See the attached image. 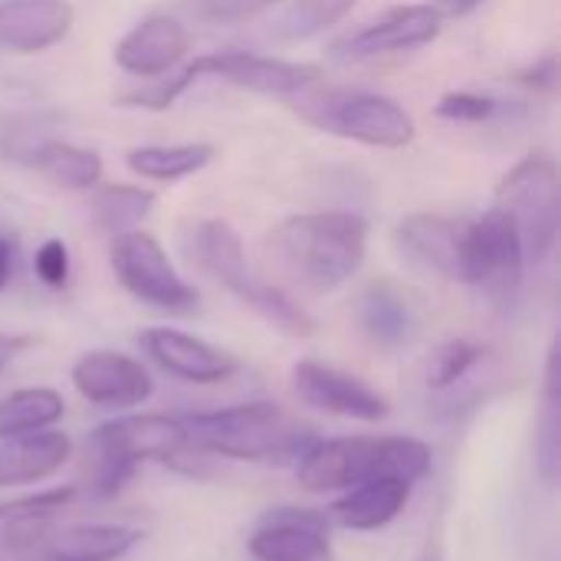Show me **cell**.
<instances>
[{"label": "cell", "mask_w": 561, "mask_h": 561, "mask_svg": "<svg viewBox=\"0 0 561 561\" xmlns=\"http://www.w3.org/2000/svg\"><path fill=\"white\" fill-rule=\"evenodd\" d=\"M191 447L263 467H296L316 444L319 431L276 401H243L220 411H194L178 417Z\"/></svg>", "instance_id": "cell-1"}, {"label": "cell", "mask_w": 561, "mask_h": 561, "mask_svg": "<svg viewBox=\"0 0 561 561\" xmlns=\"http://www.w3.org/2000/svg\"><path fill=\"white\" fill-rule=\"evenodd\" d=\"M266 250L279 270L306 293L342 289L368 256V220L352 210H309L279 220Z\"/></svg>", "instance_id": "cell-2"}, {"label": "cell", "mask_w": 561, "mask_h": 561, "mask_svg": "<svg viewBox=\"0 0 561 561\" xmlns=\"http://www.w3.org/2000/svg\"><path fill=\"white\" fill-rule=\"evenodd\" d=\"M181 250L191 260V266H197L214 283H220L230 296H237L250 312H256L276 332H283L289 339L316 335L312 316L289 293H283L279 286L266 283L253 273L247 250H243V240L227 220L197 217V220L184 224Z\"/></svg>", "instance_id": "cell-3"}, {"label": "cell", "mask_w": 561, "mask_h": 561, "mask_svg": "<svg viewBox=\"0 0 561 561\" xmlns=\"http://www.w3.org/2000/svg\"><path fill=\"white\" fill-rule=\"evenodd\" d=\"M431 467L434 450L417 437H319V444L296 463V480L306 493H345L381 477H398L414 486Z\"/></svg>", "instance_id": "cell-4"}, {"label": "cell", "mask_w": 561, "mask_h": 561, "mask_svg": "<svg viewBox=\"0 0 561 561\" xmlns=\"http://www.w3.org/2000/svg\"><path fill=\"white\" fill-rule=\"evenodd\" d=\"M299 118L325 135L348 138L368 148H408L417 138L414 115L391 95L368 89H332L322 82L289 99Z\"/></svg>", "instance_id": "cell-5"}, {"label": "cell", "mask_w": 561, "mask_h": 561, "mask_svg": "<svg viewBox=\"0 0 561 561\" xmlns=\"http://www.w3.org/2000/svg\"><path fill=\"white\" fill-rule=\"evenodd\" d=\"M187 447L184 427L168 414H122L99 424L89 434V450L95 457V473L89 493L95 500H112L141 463H171Z\"/></svg>", "instance_id": "cell-6"}, {"label": "cell", "mask_w": 561, "mask_h": 561, "mask_svg": "<svg viewBox=\"0 0 561 561\" xmlns=\"http://www.w3.org/2000/svg\"><path fill=\"white\" fill-rule=\"evenodd\" d=\"M496 210H503L523 240L526 263H546L559 243L561 194L559 164L549 151H533L496 187Z\"/></svg>", "instance_id": "cell-7"}, {"label": "cell", "mask_w": 561, "mask_h": 561, "mask_svg": "<svg viewBox=\"0 0 561 561\" xmlns=\"http://www.w3.org/2000/svg\"><path fill=\"white\" fill-rule=\"evenodd\" d=\"M526 253L516 233V224L503 210H486L483 217H467L460 237V266L457 283L486 293L493 302H513L523 276Z\"/></svg>", "instance_id": "cell-8"}, {"label": "cell", "mask_w": 561, "mask_h": 561, "mask_svg": "<svg viewBox=\"0 0 561 561\" xmlns=\"http://www.w3.org/2000/svg\"><path fill=\"white\" fill-rule=\"evenodd\" d=\"M108 263L115 279L122 283V289L158 309V312H171V316H187L201 306L197 289L174 270L168 250L158 243V237L145 233V230H125L112 237L108 247Z\"/></svg>", "instance_id": "cell-9"}, {"label": "cell", "mask_w": 561, "mask_h": 561, "mask_svg": "<svg viewBox=\"0 0 561 561\" xmlns=\"http://www.w3.org/2000/svg\"><path fill=\"white\" fill-rule=\"evenodd\" d=\"M444 30V16L434 3H404L391 7L381 16L362 23L332 43V56L342 62H365L378 56H398L431 46Z\"/></svg>", "instance_id": "cell-10"}, {"label": "cell", "mask_w": 561, "mask_h": 561, "mask_svg": "<svg viewBox=\"0 0 561 561\" xmlns=\"http://www.w3.org/2000/svg\"><path fill=\"white\" fill-rule=\"evenodd\" d=\"M197 76L220 79L233 89H247L270 99H293L306 92L309 85L322 82V69L316 62L283 59V56H263L250 49H224V53H204L194 59Z\"/></svg>", "instance_id": "cell-11"}, {"label": "cell", "mask_w": 561, "mask_h": 561, "mask_svg": "<svg viewBox=\"0 0 561 561\" xmlns=\"http://www.w3.org/2000/svg\"><path fill=\"white\" fill-rule=\"evenodd\" d=\"M293 388L309 408H319L345 421L381 424L391 414V404L378 388L322 358H299L293 365Z\"/></svg>", "instance_id": "cell-12"}, {"label": "cell", "mask_w": 561, "mask_h": 561, "mask_svg": "<svg viewBox=\"0 0 561 561\" xmlns=\"http://www.w3.org/2000/svg\"><path fill=\"white\" fill-rule=\"evenodd\" d=\"M247 549L256 561H335L325 510H270L253 526Z\"/></svg>", "instance_id": "cell-13"}, {"label": "cell", "mask_w": 561, "mask_h": 561, "mask_svg": "<svg viewBox=\"0 0 561 561\" xmlns=\"http://www.w3.org/2000/svg\"><path fill=\"white\" fill-rule=\"evenodd\" d=\"M69 381L79 391V398L108 411L138 408L154 394V381L148 368L138 358L112 348H95L79 355L69 371Z\"/></svg>", "instance_id": "cell-14"}, {"label": "cell", "mask_w": 561, "mask_h": 561, "mask_svg": "<svg viewBox=\"0 0 561 561\" xmlns=\"http://www.w3.org/2000/svg\"><path fill=\"white\" fill-rule=\"evenodd\" d=\"M141 348L161 371L191 385H220L240 371V362L230 352L181 329H145Z\"/></svg>", "instance_id": "cell-15"}, {"label": "cell", "mask_w": 561, "mask_h": 561, "mask_svg": "<svg viewBox=\"0 0 561 561\" xmlns=\"http://www.w3.org/2000/svg\"><path fill=\"white\" fill-rule=\"evenodd\" d=\"M463 224L467 217H447V214H431V210L408 214L394 227L391 243L411 266L457 283Z\"/></svg>", "instance_id": "cell-16"}, {"label": "cell", "mask_w": 561, "mask_h": 561, "mask_svg": "<svg viewBox=\"0 0 561 561\" xmlns=\"http://www.w3.org/2000/svg\"><path fill=\"white\" fill-rule=\"evenodd\" d=\"M191 36L181 20L168 13L145 16L115 43V62L122 72L135 79H158L168 76L187 56Z\"/></svg>", "instance_id": "cell-17"}, {"label": "cell", "mask_w": 561, "mask_h": 561, "mask_svg": "<svg viewBox=\"0 0 561 561\" xmlns=\"http://www.w3.org/2000/svg\"><path fill=\"white\" fill-rule=\"evenodd\" d=\"M76 10L69 0H0V49L43 53L69 36Z\"/></svg>", "instance_id": "cell-18"}, {"label": "cell", "mask_w": 561, "mask_h": 561, "mask_svg": "<svg viewBox=\"0 0 561 561\" xmlns=\"http://www.w3.org/2000/svg\"><path fill=\"white\" fill-rule=\"evenodd\" d=\"M414 486L398 480V477H381L362 486L345 490L329 510L332 529H348V533H378L391 526L411 503Z\"/></svg>", "instance_id": "cell-19"}, {"label": "cell", "mask_w": 561, "mask_h": 561, "mask_svg": "<svg viewBox=\"0 0 561 561\" xmlns=\"http://www.w3.org/2000/svg\"><path fill=\"white\" fill-rule=\"evenodd\" d=\"M69 457H72V440L56 427L0 437V490L43 483L56 477L69 463Z\"/></svg>", "instance_id": "cell-20"}, {"label": "cell", "mask_w": 561, "mask_h": 561, "mask_svg": "<svg viewBox=\"0 0 561 561\" xmlns=\"http://www.w3.org/2000/svg\"><path fill=\"white\" fill-rule=\"evenodd\" d=\"M76 500V486H53L0 506V546L10 552H33L46 542L62 510Z\"/></svg>", "instance_id": "cell-21"}, {"label": "cell", "mask_w": 561, "mask_h": 561, "mask_svg": "<svg viewBox=\"0 0 561 561\" xmlns=\"http://www.w3.org/2000/svg\"><path fill=\"white\" fill-rule=\"evenodd\" d=\"M355 319L362 335L378 345V348H401L411 342L414 329H417V316L414 306L408 302V296L391 286V283H371L355 306Z\"/></svg>", "instance_id": "cell-22"}, {"label": "cell", "mask_w": 561, "mask_h": 561, "mask_svg": "<svg viewBox=\"0 0 561 561\" xmlns=\"http://www.w3.org/2000/svg\"><path fill=\"white\" fill-rule=\"evenodd\" d=\"M26 161L43 178H49L53 184L69 187V191H92L95 184H102V171H105L95 148H82V145L62 141V138L36 141L30 148Z\"/></svg>", "instance_id": "cell-23"}, {"label": "cell", "mask_w": 561, "mask_h": 561, "mask_svg": "<svg viewBox=\"0 0 561 561\" xmlns=\"http://www.w3.org/2000/svg\"><path fill=\"white\" fill-rule=\"evenodd\" d=\"M217 158V148L207 141H187V145H141L125 151L128 171H135L145 181L174 184L197 171H204Z\"/></svg>", "instance_id": "cell-24"}, {"label": "cell", "mask_w": 561, "mask_h": 561, "mask_svg": "<svg viewBox=\"0 0 561 561\" xmlns=\"http://www.w3.org/2000/svg\"><path fill=\"white\" fill-rule=\"evenodd\" d=\"M154 204H158V194L141 184H95L89 214L102 230L115 237L125 230H138V224L151 217Z\"/></svg>", "instance_id": "cell-25"}, {"label": "cell", "mask_w": 561, "mask_h": 561, "mask_svg": "<svg viewBox=\"0 0 561 561\" xmlns=\"http://www.w3.org/2000/svg\"><path fill=\"white\" fill-rule=\"evenodd\" d=\"M66 401L53 388H20L0 398V437L49 431L62 421Z\"/></svg>", "instance_id": "cell-26"}, {"label": "cell", "mask_w": 561, "mask_h": 561, "mask_svg": "<svg viewBox=\"0 0 561 561\" xmlns=\"http://www.w3.org/2000/svg\"><path fill=\"white\" fill-rule=\"evenodd\" d=\"M542 421H539V434H536V467L539 477L556 486L559 480V411H561V378H559V342L549 345L546 355V375H542Z\"/></svg>", "instance_id": "cell-27"}, {"label": "cell", "mask_w": 561, "mask_h": 561, "mask_svg": "<svg viewBox=\"0 0 561 561\" xmlns=\"http://www.w3.org/2000/svg\"><path fill=\"white\" fill-rule=\"evenodd\" d=\"M355 3L358 0H289L273 26V36L279 43H309L345 20Z\"/></svg>", "instance_id": "cell-28"}, {"label": "cell", "mask_w": 561, "mask_h": 561, "mask_svg": "<svg viewBox=\"0 0 561 561\" xmlns=\"http://www.w3.org/2000/svg\"><path fill=\"white\" fill-rule=\"evenodd\" d=\"M480 362H483V345H477L470 339H447L431 352L424 381L431 391H447L457 381H463Z\"/></svg>", "instance_id": "cell-29"}, {"label": "cell", "mask_w": 561, "mask_h": 561, "mask_svg": "<svg viewBox=\"0 0 561 561\" xmlns=\"http://www.w3.org/2000/svg\"><path fill=\"white\" fill-rule=\"evenodd\" d=\"M201 76H197V66L194 62H187L181 72H174V76H158V79H148V85L145 89H135V92H128L122 102H128V105H135V108H148V112H164V108H171L194 82H197Z\"/></svg>", "instance_id": "cell-30"}, {"label": "cell", "mask_w": 561, "mask_h": 561, "mask_svg": "<svg viewBox=\"0 0 561 561\" xmlns=\"http://www.w3.org/2000/svg\"><path fill=\"white\" fill-rule=\"evenodd\" d=\"M503 112V102L496 95H483V92H470V89H457V92H444L434 105V115L437 118H447V122H470V125H480V122H490Z\"/></svg>", "instance_id": "cell-31"}, {"label": "cell", "mask_w": 561, "mask_h": 561, "mask_svg": "<svg viewBox=\"0 0 561 561\" xmlns=\"http://www.w3.org/2000/svg\"><path fill=\"white\" fill-rule=\"evenodd\" d=\"M178 7L184 16L207 26H227L256 16V7L250 0H178Z\"/></svg>", "instance_id": "cell-32"}, {"label": "cell", "mask_w": 561, "mask_h": 561, "mask_svg": "<svg viewBox=\"0 0 561 561\" xmlns=\"http://www.w3.org/2000/svg\"><path fill=\"white\" fill-rule=\"evenodd\" d=\"M33 273L46 289H66L69 273H72V256L69 247L59 237H49L39 243L36 256H33Z\"/></svg>", "instance_id": "cell-33"}, {"label": "cell", "mask_w": 561, "mask_h": 561, "mask_svg": "<svg viewBox=\"0 0 561 561\" xmlns=\"http://www.w3.org/2000/svg\"><path fill=\"white\" fill-rule=\"evenodd\" d=\"M519 85L526 89H536V92H552L559 85V56L556 53H546L542 59L529 62L519 76H516Z\"/></svg>", "instance_id": "cell-34"}, {"label": "cell", "mask_w": 561, "mask_h": 561, "mask_svg": "<svg viewBox=\"0 0 561 561\" xmlns=\"http://www.w3.org/2000/svg\"><path fill=\"white\" fill-rule=\"evenodd\" d=\"M13 260H16V247L10 237H0V293L7 289L10 276H13Z\"/></svg>", "instance_id": "cell-35"}, {"label": "cell", "mask_w": 561, "mask_h": 561, "mask_svg": "<svg viewBox=\"0 0 561 561\" xmlns=\"http://www.w3.org/2000/svg\"><path fill=\"white\" fill-rule=\"evenodd\" d=\"M434 7L447 20V16H467V13H473L477 7H483V0H434Z\"/></svg>", "instance_id": "cell-36"}, {"label": "cell", "mask_w": 561, "mask_h": 561, "mask_svg": "<svg viewBox=\"0 0 561 561\" xmlns=\"http://www.w3.org/2000/svg\"><path fill=\"white\" fill-rule=\"evenodd\" d=\"M23 348H26V339L0 332V375H3V368H7V365H10Z\"/></svg>", "instance_id": "cell-37"}, {"label": "cell", "mask_w": 561, "mask_h": 561, "mask_svg": "<svg viewBox=\"0 0 561 561\" xmlns=\"http://www.w3.org/2000/svg\"><path fill=\"white\" fill-rule=\"evenodd\" d=\"M421 561H444V556H440L434 546H427V549H424V556H421Z\"/></svg>", "instance_id": "cell-38"}, {"label": "cell", "mask_w": 561, "mask_h": 561, "mask_svg": "<svg viewBox=\"0 0 561 561\" xmlns=\"http://www.w3.org/2000/svg\"><path fill=\"white\" fill-rule=\"evenodd\" d=\"M250 3H253V7H256V13H260V10H266V7H276V3H283V0H250Z\"/></svg>", "instance_id": "cell-39"}]
</instances>
